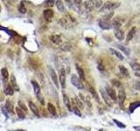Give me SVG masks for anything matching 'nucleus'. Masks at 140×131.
Returning <instances> with one entry per match:
<instances>
[{"instance_id":"obj_9","label":"nucleus","mask_w":140,"mask_h":131,"mask_svg":"<svg viewBox=\"0 0 140 131\" xmlns=\"http://www.w3.org/2000/svg\"><path fill=\"white\" fill-rule=\"evenodd\" d=\"M84 7L86 9L87 11L91 12L92 11L95 10V6H94V2L93 0H87L84 2Z\"/></svg>"},{"instance_id":"obj_14","label":"nucleus","mask_w":140,"mask_h":131,"mask_svg":"<svg viewBox=\"0 0 140 131\" xmlns=\"http://www.w3.org/2000/svg\"><path fill=\"white\" fill-rule=\"evenodd\" d=\"M29 107H30V109L32 110V112L35 114L37 117H40V113H39V110H38V107L33 102H29Z\"/></svg>"},{"instance_id":"obj_27","label":"nucleus","mask_w":140,"mask_h":131,"mask_svg":"<svg viewBox=\"0 0 140 131\" xmlns=\"http://www.w3.org/2000/svg\"><path fill=\"white\" fill-rule=\"evenodd\" d=\"M138 107H140V102H135L130 103V107H129L130 112H131V113H132V112L134 111L136 109H137Z\"/></svg>"},{"instance_id":"obj_42","label":"nucleus","mask_w":140,"mask_h":131,"mask_svg":"<svg viewBox=\"0 0 140 131\" xmlns=\"http://www.w3.org/2000/svg\"><path fill=\"white\" fill-rule=\"evenodd\" d=\"M74 2H75V5L78 6V7H81L82 6V0H74Z\"/></svg>"},{"instance_id":"obj_22","label":"nucleus","mask_w":140,"mask_h":131,"mask_svg":"<svg viewBox=\"0 0 140 131\" xmlns=\"http://www.w3.org/2000/svg\"><path fill=\"white\" fill-rule=\"evenodd\" d=\"M115 37H116L117 40H123V38H124V34H123V32L120 29H117L115 31Z\"/></svg>"},{"instance_id":"obj_1","label":"nucleus","mask_w":140,"mask_h":131,"mask_svg":"<svg viewBox=\"0 0 140 131\" xmlns=\"http://www.w3.org/2000/svg\"><path fill=\"white\" fill-rule=\"evenodd\" d=\"M59 24L62 27H64V28L70 29L75 26V25L76 24V21H75V19L72 17V16L68 14V15H66L65 17L61 18V19L59 20Z\"/></svg>"},{"instance_id":"obj_36","label":"nucleus","mask_w":140,"mask_h":131,"mask_svg":"<svg viewBox=\"0 0 140 131\" xmlns=\"http://www.w3.org/2000/svg\"><path fill=\"white\" fill-rule=\"evenodd\" d=\"M73 112L76 114V115L78 116H82V114H81V111H80V109H79V107H77L76 105H74V107H73Z\"/></svg>"},{"instance_id":"obj_40","label":"nucleus","mask_w":140,"mask_h":131,"mask_svg":"<svg viewBox=\"0 0 140 131\" xmlns=\"http://www.w3.org/2000/svg\"><path fill=\"white\" fill-rule=\"evenodd\" d=\"M19 107L23 111H25V112H27V109H26V105L24 104V102H22L21 101H19Z\"/></svg>"},{"instance_id":"obj_15","label":"nucleus","mask_w":140,"mask_h":131,"mask_svg":"<svg viewBox=\"0 0 140 131\" xmlns=\"http://www.w3.org/2000/svg\"><path fill=\"white\" fill-rule=\"evenodd\" d=\"M49 40L52 41L54 44L55 45H60L61 43V36L59 35H52L49 37Z\"/></svg>"},{"instance_id":"obj_8","label":"nucleus","mask_w":140,"mask_h":131,"mask_svg":"<svg viewBox=\"0 0 140 131\" xmlns=\"http://www.w3.org/2000/svg\"><path fill=\"white\" fill-rule=\"evenodd\" d=\"M59 78H60V83H61V86L64 89L66 87V72H65V69H64V68H61V69L60 70Z\"/></svg>"},{"instance_id":"obj_3","label":"nucleus","mask_w":140,"mask_h":131,"mask_svg":"<svg viewBox=\"0 0 140 131\" xmlns=\"http://www.w3.org/2000/svg\"><path fill=\"white\" fill-rule=\"evenodd\" d=\"M120 4L119 3H114L111 1H107L102 4V8H101V12H105V13H109L112 11H114L115 9L118 8Z\"/></svg>"},{"instance_id":"obj_17","label":"nucleus","mask_w":140,"mask_h":131,"mask_svg":"<svg viewBox=\"0 0 140 131\" xmlns=\"http://www.w3.org/2000/svg\"><path fill=\"white\" fill-rule=\"evenodd\" d=\"M75 66H76V70H77L78 74H79V76H80V79H81L82 80H85V73H84L83 69H82V66H80L78 64H76Z\"/></svg>"},{"instance_id":"obj_24","label":"nucleus","mask_w":140,"mask_h":131,"mask_svg":"<svg viewBox=\"0 0 140 131\" xmlns=\"http://www.w3.org/2000/svg\"><path fill=\"white\" fill-rule=\"evenodd\" d=\"M11 87H13V89H14V90L19 91V87H18L17 80H16V78L14 77V75H11Z\"/></svg>"},{"instance_id":"obj_4","label":"nucleus","mask_w":140,"mask_h":131,"mask_svg":"<svg viewBox=\"0 0 140 131\" xmlns=\"http://www.w3.org/2000/svg\"><path fill=\"white\" fill-rule=\"evenodd\" d=\"M71 82L74 86L78 89H84L83 83L82 82V80L79 79L75 74H72L71 76Z\"/></svg>"},{"instance_id":"obj_13","label":"nucleus","mask_w":140,"mask_h":131,"mask_svg":"<svg viewBox=\"0 0 140 131\" xmlns=\"http://www.w3.org/2000/svg\"><path fill=\"white\" fill-rule=\"evenodd\" d=\"M88 87H89V93L91 94V95L93 96V98L95 99V100L97 102H100V100H99V96H98V94L96 93L95 89L94 88V87H93L92 86H90V85H89Z\"/></svg>"},{"instance_id":"obj_26","label":"nucleus","mask_w":140,"mask_h":131,"mask_svg":"<svg viewBox=\"0 0 140 131\" xmlns=\"http://www.w3.org/2000/svg\"><path fill=\"white\" fill-rule=\"evenodd\" d=\"M60 48H61L62 51H65V52H68L70 51L71 49H72V45L69 43H64L62 44V45L60 47Z\"/></svg>"},{"instance_id":"obj_20","label":"nucleus","mask_w":140,"mask_h":131,"mask_svg":"<svg viewBox=\"0 0 140 131\" xmlns=\"http://www.w3.org/2000/svg\"><path fill=\"white\" fill-rule=\"evenodd\" d=\"M47 110H48V112L52 114V115H54V116L57 115L56 109H55V107L52 104V103H48L47 104Z\"/></svg>"},{"instance_id":"obj_30","label":"nucleus","mask_w":140,"mask_h":131,"mask_svg":"<svg viewBox=\"0 0 140 131\" xmlns=\"http://www.w3.org/2000/svg\"><path fill=\"white\" fill-rule=\"evenodd\" d=\"M110 51H111L112 53H113L116 57H117L119 59H121V60H122V59H123V54H122L121 52H117L116 50L113 49V48H110Z\"/></svg>"},{"instance_id":"obj_10","label":"nucleus","mask_w":140,"mask_h":131,"mask_svg":"<svg viewBox=\"0 0 140 131\" xmlns=\"http://www.w3.org/2000/svg\"><path fill=\"white\" fill-rule=\"evenodd\" d=\"M123 21H124V19H121L120 18H116L113 20V22H112V27L115 28L116 30L119 29L122 25H123Z\"/></svg>"},{"instance_id":"obj_33","label":"nucleus","mask_w":140,"mask_h":131,"mask_svg":"<svg viewBox=\"0 0 140 131\" xmlns=\"http://www.w3.org/2000/svg\"><path fill=\"white\" fill-rule=\"evenodd\" d=\"M94 2V6L95 9H100L102 6V0H93Z\"/></svg>"},{"instance_id":"obj_16","label":"nucleus","mask_w":140,"mask_h":131,"mask_svg":"<svg viewBox=\"0 0 140 131\" xmlns=\"http://www.w3.org/2000/svg\"><path fill=\"white\" fill-rule=\"evenodd\" d=\"M137 32V28L135 26H133L131 29L129 31V33H128L127 34V42H129V41H130L133 38V37H134L135 33H136Z\"/></svg>"},{"instance_id":"obj_11","label":"nucleus","mask_w":140,"mask_h":131,"mask_svg":"<svg viewBox=\"0 0 140 131\" xmlns=\"http://www.w3.org/2000/svg\"><path fill=\"white\" fill-rule=\"evenodd\" d=\"M54 11L52 9H46V10L43 11V15H44V18L47 21H50L52 19V18L54 17Z\"/></svg>"},{"instance_id":"obj_7","label":"nucleus","mask_w":140,"mask_h":131,"mask_svg":"<svg viewBox=\"0 0 140 131\" xmlns=\"http://www.w3.org/2000/svg\"><path fill=\"white\" fill-rule=\"evenodd\" d=\"M100 93H101V95H102V99L104 100L105 103H106L108 106H109V107H110V106L112 105V102H113V101L111 100V98L109 97V95L107 94L106 90H105V89H103V88H101L100 89Z\"/></svg>"},{"instance_id":"obj_25","label":"nucleus","mask_w":140,"mask_h":131,"mask_svg":"<svg viewBox=\"0 0 140 131\" xmlns=\"http://www.w3.org/2000/svg\"><path fill=\"white\" fill-rule=\"evenodd\" d=\"M32 85H33V89H34V93L36 94V95H38V94L40 93V85L37 81H35V80H32Z\"/></svg>"},{"instance_id":"obj_41","label":"nucleus","mask_w":140,"mask_h":131,"mask_svg":"<svg viewBox=\"0 0 140 131\" xmlns=\"http://www.w3.org/2000/svg\"><path fill=\"white\" fill-rule=\"evenodd\" d=\"M37 95V98H38L39 102H40L42 105H44L45 104V101H44V98L42 97V95H40V93L38 94V95Z\"/></svg>"},{"instance_id":"obj_32","label":"nucleus","mask_w":140,"mask_h":131,"mask_svg":"<svg viewBox=\"0 0 140 131\" xmlns=\"http://www.w3.org/2000/svg\"><path fill=\"white\" fill-rule=\"evenodd\" d=\"M16 113H17L18 116L19 117L20 119H24L25 118V113L23 112V110L20 109V107H16Z\"/></svg>"},{"instance_id":"obj_29","label":"nucleus","mask_w":140,"mask_h":131,"mask_svg":"<svg viewBox=\"0 0 140 131\" xmlns=\"http://www.w3.org/2000/svg\"><path fill=\"white\" fill-rule=\"evenodd\" d=\"M118 67H119V70H120V73L123 75V76H128V75H129V72H128L127 68H126L125 66H119Z\"/></svg>"},{"instance_id":"obj_12","label":"nucleus","mask_w":140,"mask_h":131,"mask_svg":"<svg viewBox=\"0 0 140 131\" xmlns=\"http://www.w3.org/2000/svg\"><path fill=\"white\" fill-rule=\"evenodd\" d=\"M49 72H50V75H51V78H52L53 81H54V85H55L57 87H59L60 85H59V81H58V77H57V74H56L55 71L53 69V68H50Z\"/></svg>"},{"instance_id":"obj_39","label":"nucleus","mask_w":140,"mask_h":131,"mask_svg":"<svg viewBox=\"0 0 140 131\" xmlns=\"http://www.w3.org/2000/svg\"><path fill=\"white\" fill-rule=\"evenodd\" d=\"M19 12L23 13V14L26 13V8L25 7V5H24V4H22L19 6Z\"/></svg>"},{"instance_id":"obj_19","label":"nucleus","mask_w":140,"mask_h":131,"mask_svg":"<svg viewBox=\"0 0 140 131\" xmlns=\"http://www.w3.org/2000/svg\"><path fill=\"white\" fill-rule=\"evenodd\" d=\"M1 75H2V78L4 80V82L6 83L7 82V80H8V77H9V73H8V70L7 68L4 67L1 69Z\"/></svg>"},{"instance_id":"obj_35","label":"nucleus","mask_w":140,"mask_h":131,"mask_svg":"<svg viewBox=\"0 0 140 131\" xmlns=\"http://www.w3.org/2000/svg\"><path fill=\"white\" fill-rule=\"evenodd\" d=\"M111 83H112V85H113L114 87H117V88H119V87H122V84H121V82L119 81V80H116V79L112 80H111Z\"/></svg>"},{"instance_id":"obj_21","label":"nucleus","mask_w":140,"mask_h":131,"mask_svg":"<svg viewBox=\"0 0 140 131\" xmlns=\"http://www.w3.org/2000/svg\"><path fill=\"white\" fill-rule=\"evenodd\" d=\"M63 102H64V104L67 107H68V109L69 110V111H72V107H71V103H70V101L69 99H68V95H65V94H63Z\"/></svg>"},{"instance_id":"obj_43","label":"nucleus","mask_w":140,"mask_h":131,"mask_svg":"<svg viewBox=\"0 0 140 131\" xmlns=\"http://www.w3.org/2000/svg\"><path fill=\"white\" fill-rule=\"evenodd\" d=\"M15 131H26V130H15Z\"/></svg>"},{"instance_id":"obj_2","label":"nucleus","mask_w":140,"mask_h":131,"mask_svg":"<svg viewBox=\"0 0 140 131\" xmlns=\"http://www.w3.org/2000/svg\"><path fill=\"white\" fill-rule=\"evenodd\" d=\"M112 16H113V12H110V14H108L104 18L100 19L99 26L102 30H109L112 28V23H110V18Z\"/></svg>"},{"instance_id":"obj_44","label":"nucleus","mask_w":140,"mask_h":131,"mask_svg":"<svg viewBox=\"0 0 140 131\" xmlns=\"http://www.w3.org/2000/svg\"><path fill=\"white\" fill-rule=\"evenodd\" d=\"M1 10H2V8H1V5H0V11H1Z\"/></svg>"},{"instance_id":"obj_28","label":"nucleus","mask_w":140,"mask_h":131,"mask_svg":"<svg viewBox=\"0 0 140 131\" xmlns=\"http://www.w3.org/2000/svg\"><path fill=\"white\" fill-rule=\"evenodd\" d=\"M5 109L7 110V112L9 113H13V106H12V104H11V102H10L9 100H7L6 101V104H5Z\"/></svg>"},{"instance_id":"obj_5","label":"nucleus","mask_w":140,"mask_h":131,"mask_svg":"<svg viewBox=\"0 0 140 131\" xmlns=\"http://www.w3.org/2000/svg\"><path fill=\"white\" fill-rule=\"evenodd\" d=\"M125 90L123 89V87H120L118 88V95H117V101L119 102V105H120L121 107H123V105L125 101Z\"/></svg>"},{"instance_id":"obj_34","label":"nucleus","mask_w":140,"mask_h":131,"mask_svg":"<svg viewBox=\"0 0 140 131\" xmlns=\"http://www.w3.org/2000/svg\"><path fill=\"white\" fill-rule=\"evenodd\" d=\"M54 0H47V1L44 2V6L46 7H52L54 6Z\"/></svg>"},{"instance_id":"obj_38","label":"nucleus","mask_w":140,"mask_h":131,"mask_svg":"<svg viewBox=\"0 0 140 131\" xmlns=\"http://www.w3.org/2000/svg\"><path fill=\"white\" fill-rule=\"evenodd\" d=\"M113 121L116 124V126H118L119 128H125V125H124V124H123V122H121V121L116 120V119H114Z\"/></svg>"},{"instance_id":"obj_23","label":"nucleus","mask_w":140,"mask_h":131,"mask_svg":"<svg viewBox=\"0 0 140 131\" xmlns=\"http://www.w3.org/2000/svg\"><path fill=\"white\" fill-rule=\"evenodd\" d=\"M56 7L58 9V11H61V12L65 11V5H64L63 2L61 0H57L56 1Z\"/></svg>"},{"instance_id":"obj_37","label":"nucleus","mask_w":140,"mask_h":131,"mask_svg":"<svg viewBox=\"0 0 140 131\" xmlns=\"http://www.w3.org/2000/svg\"><path fill=\"white\" fill-rule=\"evenodd\" d=\"M131 68L134 71L140 72V64H138V63H132L131 64Z\"/></svg>"},{"instance_id":"obj_18","label":"nucleus","mask_w":140,"mask_h":131,"mask_svg":"<svg viewBox=\"0 0 140 131\" xmlns=\"http://www.w3.org/2000/svg\"><path fill=\"white\" fill-rule=\"evenodd\" d=\"M4 93H5L6 95H12L13 93H14V89L11 87V85L7 84L5 87H4Z\"/></svg>"},{"instance_id":"obj_6","label":"nucleus","mask_w":140,"mask_h":131,"mask_svg":"<svg viewBox=\"0 0 140 131\" xmlns=\"http://www.w3.org/2000/svg\"><path fill=\"white\" fill-rule=\"evenodd\" d=\"M105 90H106L107 94L109 95V97L111 98V100L113 101V102H116V100H117V96H116V91H115V89L113 88V87H109V86H106V87H105Z\"/></svg>"},{"instance_id":"obj_31","label":"nucleus","mask_w":140,"mask_h":131,"mask_svg":"<svg viewBox=\"0 0 140 131\" xmlns=\"http://www.w3.org/2000/svg\"><path fill=\"white\" fill-rule=\"evenodd\" d=\"M119 49L121 50V51H123L126 55H130V50L129 49V48H127V47H123V45H116Z\"/></svg>"}]
</instances>
